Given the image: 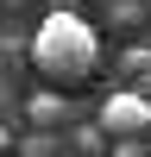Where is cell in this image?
Here are the masks:
<instances>
[{"mask_svg": "<svg viewBox=\"0 0 151 157\" xmlns=\"http://www.w3.org/2000/svg\"><path fill=\"white\" fill-rule=\"evenodd\" d=\"M25 57H32V69L44 75L50 88H76V82H88V75H95V63H101V38H95V25H88L82 13L57 6V13H44V19H38L32 38H25Z\"/></svg>", "mask_w": 151, "mask_h": 157, "instance_id": "obj_1", "label": "cell"}, {"mask_svg": "<svg viewBox=\"0 0 151 157\" xmlns=\"http://www.w3.org/2000/svg\"><path fill=\"white\" fill-rule=\"evenodd\" d=\"M101 132L107 138H145L151 132V94L145 88H120L101 101Z\"/></svg>", "mask_w": 151, "mask_h": 157, "instance_id": "obj_2", "label": "cell"}, {"mask_svg": "<svg viewBox=\"0 0 151 157\" xmlns=\"http://www.w3.org/2000/svg\"><path fill=\"white\" fill-rule=\"evenodd\" d=\"M69 120V101L63 94H32V126L38 132H50V126H63Z\"/></svg>", "mask_w": 151, "mask_h": 157, "instance_id": "obj_3", "label": "cell"}, {"mask_svg": "<svg viewBox=\"0 0 151 157\" xmlns=\"http://www.w3.org/2000/svg\"><path fill=\"white\" fill-rule=\"evenodd\" d=\"M120 63H126V69H132V75H151V50H145V44H132V50H126Z\"/></svg>", "mask_w": 151, "mask_h": 157, "instance_id": "obj_4", "label": "cell"}, {"mask_svg": "<svg viewBox=\"0 0 151 157\" xmlns=\"http://www.w3.org/2000/svg\"><path fill=\"white\" fill-rule=\"evenodd\" d=\"M113 157H145V151H138V138H120V151H113Z\"/></svg>", "mask_w": 151, "mask_h": 157, "instance_id": "obj_5", "label": "cell"}, {"mask_svg": "<svg viewBox=\"0 0 151 157\" xmlns=\"http://www.w3.org/2000/svg\"><path fill=\"white\" fill-rule=\"evenodd\" d=\"M6 151H13V132H6V126H0V157H6Z\"/></svg>", "mask_w": 151, "mask_h": 157, "instance_id": "obj_6", "label": "cell"}]
</instances>
